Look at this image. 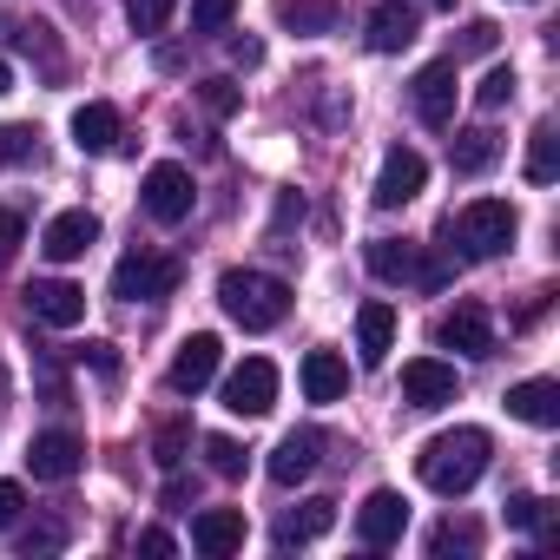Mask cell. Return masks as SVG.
<instances>
[{
    "label": "cell",
    "mask_w": 560,
    "mask_h": 560,
    "mask_svg": "<svg viewBox=\"0 0 560 560\" xmlns=\"http://www.w3.org/2000/svg\"><path fill=\"white\" fill-rule=\"evenodd\" d=\"M488 455H494V442H488V429H475V422H462V429H442V435H429L422 442V455H416V475H422V488H435V494H468L481 475H488Z\"/></svg>",
    "instance_id": "6da1fadb"
},
{
    "label": "cell",
    "mask_w": 560,
    "mask_h": 560,
    "mask_svg": "<svg viewBox=\"0 0 560 560\" xmlns=\"http://www.w3.org/2000/svg\"><path fill=\"white\" fill-rule=\"evenodd\" d=\"M218 304L237 330H277L291 317V284L270 270H224L218 277Z\"/></svg>",
    "instance_id": "7a4b0ae2"
},
{
    "label": "cell",
    "mask_w": 560,
    "mask_h": 560,
    "mask_svg": "<svg viewBox=\"0 0 560 560\" xmlns=\"http://www.w3.org/2000/svg\"><path fill=\"white\" fill-rule=\"evenodd\" d=\"M514 231H521V218H514L508 198H475V205H462L455 218H442V250L462 244V257L481 264V257H501V250L514 244Z\"/></svg>",
    "instance_id": "3957f363"
},
{
    "label": "cell",
    "mask_w": 560,
    "mask_h": 560,
    "mask_svg": "<svg viewBox=\"0 0 560 560\" xmlns=\"http://www.w3.org/2000/svg\"><path fill=\"white\" fill-rule=\"evenodd\" d=\"M178 277H185L178 257H165V250H126L113 264V298L119 304H165L178 291Z\"/></svg>",
    "instance_id": "277c9868"
},
{
    "label": "cell",
    "mask_w": 560,
    "mask_h": 560,
    "mask_svg": "<svg viewBox=\"0 0 560 560\" xmlns=\"http://www.w3.org/2000/svg\"><path fill=\"white\" fill-rule=\"evenodd\" d=\"M224 409L244 416V422L270 416V409H277V363H270V357H244V363L224 376Z\"/></svg>",
    "instance_id": "5b68a950"
},
{
    "label": "cell",
    "mask_w": 560,
    "mask_h": 560,
    "mask_svg": "<svg viewBox=\"0 0 560 560\" xmlns=\"http://www.w3.org/2000/svg\"><path fill=\"white\" fill-rule=\"evenodd\" d=\"M139 205L152 224H185L191 218V172L185 165H152L139 185Z\"/></svg>",
    "instance_id": "8992f818"
},
{
    "label": "cell",
    "mask_w": 560,
    "mask_h": 560,
    "mask_svg": "<svg viewBox=\"0 0 560 560\" xmlns=\"http://www.w3.org/2000/svg\"><path fill=\"white\" fill-rule=\"evenodd\" d=\"M409 100H416V119L422 126H455V60H429L422 73H416V86H409Z\"/></svg>",
    "instance_id": "52a82bcc"
},
{
    "label": "cell",
    "mask_w": 560,
    "mask_h": 560,
    "mask_svg": "<svg viewBox=\"0 0 560 560\" xmlns=\"http://www.w3.org/2000/svg\"><path fill=\"white\" fill-rule=\"evenodd\" d=\"M218 357H224V343H218L211 330L185 337V343H178V357H172V370H165L172 396H198V389H205V383L218 376Z\"/></svg>",
    "instance_id": "ba28073f"
},
{
    "label": "cell",
    "mask_w": 560,
    "mask_h": 560,
    "mask_svg": "<svg viewBox=\"0 0 560 560\" xmlns=\"http://www.w3.org/2000/svg\"><path fill=\"white\" fill-rule=\"evenodd\" d=\"M80 462H86V442H80L73 429H47V435L27 442V468H34V481H73Z\"/></svg>",
    "instance_id": "9c48e42d"
},
{
    "label": "cell",
    "mask_w": 560,
    "mask_h": 560,
    "mask_svg": "<svg viewBox=\"0 0 560 560\" xmlns=\"http://www.w3.org/2000/svg\"><path fill=\"white\" fill-rule=\"evenodd\" d=\"M422 178H429L422 152H416V145H389V152H383V172H376V205H383V211L409 205V198L422 191Z\"/></svg>",
    "instance_id": "30bf717a"
},
{
    "label": "cell",
    "mask_w": 560,
    "mask_h": 560,
    "mask_svg": "<svg viewBox=\"0 0 560 560\" xmlns=\"http://www.w3.org/2000/svg\"><path fill=\"white\" fill-rule=\"evenodd\" d=\"M402 402L409 409H448L455 402V363H442V357L402 363Z\"/></svg>",
    "instance_id": "8fae6325"
},
{
    "label": "cell",
    "mask_w": 560,
    "mask_h": 560,
    "mask_svg": "<svg viewBox=\"0 0 560 560\" xmlns=\"http://www.w3.org/2000/svg\"><path fill=\"white\" fill-rule=\"evenodd\" d=\"M402 527H409V501H402L396 488H376V494L357 508V540H363V547H396Z\"/></svg>",
    "instance_id": "7c38bea8"
},
{
    "label": "cell",
    "mask_w": 560,
    "mask_h": 560,
    "mask_svg": "<svg viewBox=\"0 0 560 560\" xmlns=\"http://www.w3.org/2000/svg\"><path fill=\"white\" fill-rule=\"evenodd\" d=\"M435 343L442 350H462V357H494V324L481 304H455L442 324H435Z\"/></svg>",
    "instance_id": "4fadbf2b"
},
{
    "label": "cell",
    "mask_w": 560,
    "mask_h": 560,
    "mask_svg": "<svg viewBox=\"0 0 560 560\" xmlns=\"http://www.w3.org/2000/svg\"><path fill=\"white\" fill-rule=\"evenodd\" d=\"M317 462H324V435H317V429H291L284 442L270 448V462H264V468H270V481H277V488H298Z\"/></svg>",
    "instance_id": "5bb4252c"
},
{
    "label": "cell",
    "mask_w": 560,
    "mask_h": 560,
    "mask_svg": "<svg viewBox=\"0 0 560 560\" xmlns=\"http://www.w3.org/2000/svg\"><path fill=\"white\" fill-rule=\"evenodd\" d=\"M100 244V218L93 211H60L47 231H40V250L54 257V264H73V257H86Z\"/></svg>",
    "instance_id": "9a60e30c"
},
{
    "label": "cell",
    "mask_w": 560,
    "mask_h": 560,
    "mask_svg": "<svg viewBox=\"0 0 560 560\" xmlns=\"http://www.w3.org/2000/svg\"><path fill=\"white\" fill-rule=\"evenodd\" d=\"M27 311H34L40 324H54V330H73V324L86 317V291L67 284V277H47V284L27 291Z\"/></svg>",
    "instance_id": "2e32d148"
},
{
    "label": "cell",
    "mask_w": 560,
    "mask_h": 560,
    "mask_svg": "<svg viewBox=\"0 0 560 560\" xmlns=\"http://www.w3.org/2000/svg\"><path fill=\"white\" fill-rule=\"evenodd\" d=\"M191 547H198L205 560L237 553V547H244V508H205V514L191 521Z\"/></svg>",
    "instance_id": "e0dca14e"
},
{
    "label": "cell",
    "mask_w": 560,
    "mask_h": 560,
    "mask_svg": "<svg viewBox=\"0 0 560 560\" xmlns=\"http://www.w3.org/2000/svg\"><path fill=\"white\" fill-rule=\"evenodd\" d=\"M508 416H521V422H534V429H553V422H560V383H553V376L514 383V389H508Z\"/></svg>",
    "instance_id": "ac0fdd59"
},
{
    "label": "cell",
    "mask_w": 560,
    "mask_h": 560,
    "mask_svg": "<svg viewBox=\"0 0 560 560\" xmlns=\"http://www.w3.org/2000/svg\"><path fill=\"white\" fill-rule=\"evenodd\" d=\"M389 350H396V311H389L383 298H370V304L357 311V357H363V363L376 370V363H383Z\"/></svg>",
    "instance_id": "d6986e66"
},
{
    "label": "cell",
    "mask_w": 560,
    "mask_h": 560,
    "mask_svg": "<svg viewBox=\"0 0 560 560\" xmlns=\"http://www.w3.org/2000/svg\"><path fill=\"white\" fill-rule=\"evenodd\" d=\"M304 396L311 402H343L350 396V363L337 350H311L304 357Z\"/></svg>",
    "instance_id": "ffe728a7"
},
{
    "label": "cell",
    "mask_w": 560,
    "mask_h": 560,
    "mask_svg": "<svg viewBox=\"0 0 560 560\" xmlns=\"http://www.w3.org/2000/svg\"><path fill=\"white\" fill-rule=\"evenodd\" d=\"M363 264L383 277V284H416V270H422L416 244H402V237H370L363 244Z\"/></svg>",
    "instance_id": "44dd1931"
},
{
    "label": "cell",
    "mask_w": 560,
    "mask_h": 560,
    "mask_svg": "<svg viewBox=\"0 0 560 560\" xmlns=\"http://www.w3.org/2000/svg\"><path fill=\"white\" fill-rule=\"evenodd\" d=\"M402 47H416V8L383 0V8L370 14V54H402Z\"/></svg>",
    "instance_id": "7402d4cb"
},
{
    "label": "cell",
    "mask_w": 560,
    "mask_h": 560,
    "mask_svg": "<svg viewBox=\"0 0 560 560\" xmlns=\"http://www.w3.org/2000/svg\"><path fill=\"white\" fill-rule=\"evenodd\" d=\"M73 145H80V152H113V145H119V113H113L106 100H86V106L73 113Z\"/></svg>",
    "instance_id": "603a6c76"
},
{
    "label": "cell",
    "mask_w": 560,
    "mask_h": 560,
    "mask_svg": "<svg viewBox=\"0 0 560 560\" xmlns=\"http://www.w3.org/2000/svg\"><path fill=\"white\" fill-rule=\"evenodd\" d=\"M330 521H337V501H304V508H291L284 521H277V547H304V540H317V534H330Z\"/></svg>",
    "instance_id": "cb8c5ba5"
},
{
    "label": "cell",
    "mask_w": 560,
    "mask_h": 560,
    "mask_svg": "<svg viewBox=\"0 0 560 560\" xmlns=\"http://www.w3.org/2000/svg\"><path fill=\"white\" fill-rule=\"evenodd\" d=\"M501 159V139L488 132V126H468V132H455L448 139V165L462 172V178H475V172H488Z\"/></svg>",
    "instance_id": "d4e9b609"
},
{
    "label": "cell",
    "mask_w": 560,
    "mask_h": 560,
    "mask_svg": "<svg viewBox=\"0 0 560 560\" xmlns=\"http://www.w3.org/2000/svg\"><path fill=\"white\" fill-rule=\"evenodd\" d=\"M277 21L298 27V34H330L343 21V8L337 0H277Z\"/></svg>",
    "instance_id": "484cf974"
},
{
    "label": "cell",
    "mask_w": 560,
    "mask_h": 560,
    "mask_svg": "<svg viewBox=\"0 0 560 560\" xmlns=\"http://www.w3.org/2000/svg\"><path fill=\"white\" fill-rule=\"evenodd\" d=\"M527 185H553L560 178V139H553V119H540L534 132H527Z\"/></svg>",
    "instance_id": "4316f807"
},
{
    "label": "cell",
    "mask_w": 560,
    "mask_h": 560,
    "mask_svg": "<svg viewBox=\"0 0 560 560\" xmlns=\"http://www.w3.org/2000/svg\"><path fill=\"white\" fill-rule=\"evenodd\" d=\"M475 547H481V527H468V521H442L429 534V553H475Z\"/></svg>",
    "instance_id": "83f0119b"
},
{
    "label": "cell",
    "mask_w": 560,
    "mask_h": 560,
    "mask_svg": "<svg viewBox=\"0 0 560 560\" xmlns=\"http://www.w3.org/2000/svg\"><path fill=\"white\" fill-rule=\"evenodd\" d=\"M152 448H159V468H178V462H185V448H191V422H185V416H172V422L159 429V442H152Z\"/></svg>",
    "instance_id": "f1b7e54d"
},
{
    "label": "cell",
    "mask_w": 560,
    "mask_h": 560,
    "mask_svg": "<svg viewBox=\"0 0 560 560\" xmlns=\"http://www.w3.org/2000/svg\"><path fill=\"white\" fill-rule=\"evenodd\" d=\"M40 152V132L34 126H0V165H27Z\"/></svg>",
    "instance_id": "f546056e"
},
{
    "label": "cell",
    "mask_w": 560,
    "mask_h": 560,
    "mask_svg": "<svg viewBox=\"0 0 560 560\" xmlns=\"http://www.w3.org/2000/svg\"><path fill=\"white\" fill-rule=\"evenodd\" d=\"M172 8L178 0H126V21H132V34H159L172 21Z\"/></svg>",
    "instance_id": "4dcf8cb0"
},
{
    "label": "cell",
    "mask_w": 560,
    "mask_h": 560,
    "mask_svg": "<svg viewBox=\"0 0 560 560\" xmlns=\"http://www.w3.org/2000/svg\"><path fill=\"white\" fill-rule=\"evenodd\" d=\"M237 0H191V34H224Z\"/></svg>",
    "instance_id": "1f68e13d"
},
{
    "label": "cell",
    "mask_w": 560,
    "mask_h": 560,
    "mask_svg": "<svg viewBox=\"0 0 560 560\" xmlns=\"http://www.w3.org/2000/svg\"><path fill=\"white\" fill-rule=\"evenodd\" d=\"M508 100H514V67H494V73L475 86V106H481V113H501Z\"/></svg>",
    "instance_id": "d6a6232c"
},
{
    "label": "cell",
    "mask_w": 560,
    "mask_h": 560,
    "mask_svg": "<svg viewBox=\"0 0 560 560\" xmlns=\"http://www.w3.org/2000/svg\"><path fill=\"white\" fill-rule=\"evenodd\" d=\"M205 455H211V475H244V448L231 442V435H205Z\"/></svg>",
    "instance_id": "836d02e7"
},
{
    "label": "cell",
    "mask_w": 560,
    "mask_h": 560,
    "mask_svg": "<svg viewBox=\"0 0 560 560\" xmlns=\"http://www.w3.org/2000/svg\"><path fill=\"white\" fill-rule=\"evenodd\" d=\"M21 244H27V218L21 211H0V270L21 257Z\"/></svg>",
    "instance_id": "e575fe53"
},
{
    "label": "cell",
    "mask_w": 560,
    "mask_h": 560,
    "mask_svg": "<svg viewBox=\"0 0 560 560\" xmlns=\"http://www.w3.org/2000/svg\"><path fill=\"white\" fill-rule=\"evenodd\" d=\"M508 527H547V501L540 494H514L508 501Z\"/></svg>",
    "instance_id": "d590c367"
},
{
    "label": "cell",
    "mask_w": 560,
    "mask_h": 560,
    "mask_svg": "<svg viewBox=\"0 0 560 560\" xmlns=\"http://www.w3.org/2000/svg\"><path fill=\"white\" fill-rule=\"evenodd\" d=\"M198 100H205L218 119H231V113H237V86H231V80H205V86H198Z\"/></svg>",
    "instance_id": "8d00e7d4"
},
{
    "label": "cell",
    "mask_w": 560,
    "mask_h": 560,
    "mask_svg": "<svg viewBox=\"0 0 560 560\" xmlns=\"http://www.w3.org/2000/svg\"><path fill=\"white\" fill-rule=\"evenodd\" d=\"M21 508H27V494H21V481H0V534H8V527L21 521Z\"/></svg>",
    "instance_id": "74e56055"
},
{
    "label": "cell",
    "mask_w": 560,
    "mask_h": 560,
    "mask_svg": "<svg viewBox=\"0 0 560 560\" xmlns=\"http://www.w3.org/2000/svg\"><path fill=\"white\" fill-rule=\"evenodd\" d=\"M462 54H494V21H468L462 27Z\"/></svg>",
    "instance_id": "f35d334b"
},
{
    "label": "cell",
    "mask_w": 560,
    "mask_h": 560,
    "mask_svg": "<svg viewBox=\"0 0 560 560\" xmlns=\"http://www.w3.org/2000/svg\"><path fill=\"white\" fill-rule=\"evenodd\" d=\"M80 363H93V370H100L106 383L119 376V357H113V343H86V350H80Z\"/></svg>",
    "instance_id": "ab89813d"
},
{
    "label": "cell",
    "mask_w": 560,
    "mask_h": 560,
    "mask_svg": "<svg viewBox=\"0 0 560 560\" xmlns=\"http://www.w3.org/2000/svg\"><path fill=\"white\" fill-rule=\"evenodd\" d=\"M139 553H172V534H165V527H145V534H139Z\"/></svg>",
    "instance_id": "60d3db41"
},
{
    "label": "cell",
    "mask_w": 560,
    "mask_h": 560,
    "mask_svg": "<svg viewBox=\"0 0 560 560\" xmlns=\"http://www.w3.org/2000/svg\"><path fill=\"white\" fill-rule=\"evenodd\" d=\"M231 54H237V67H257V60H264V47H257V40H231Z\"/></svg>",
    "instance_id": "b9f144b4"
},
{
    "label": "cell",
    "mask_w": 560,
    "mask_h": 560,
    "mask_svg": "<svg viewBox=\"0 0 560 560\" xmlns=\"http://www.w3.org/2000/svg\"><path fill=\"white\" fill-rule=\"evenodd\" d=\"M0 93H14V73H8V60H0Z\"/></svg>",
    "instance_id": "7bdbcfd3"
},
{
    "label": "cell",
    "mask_w": 560,
    "mask_h": 560,
    "mask_svg": "<svg viewBox=\"0 0 560 560\" xmlns=\"http://www.w3.org/2000/svg\"><path fill=\"white\" fill-rule=\"evenodd\" d=\"M435 8H455V0H435Z\"/></svg>",
    "instance_id": "ee69618b"
}]
</instances>
